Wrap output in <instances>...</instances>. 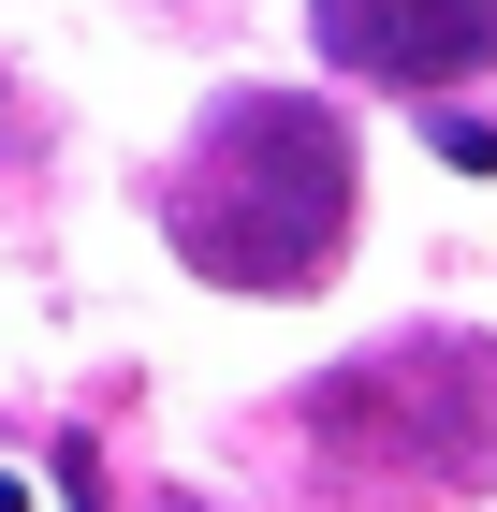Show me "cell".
I'll return each instance as SVG.
<instances>
[{
    "mask_svg": "<svg viewBox=\"0 0 497 512\" xmlns=\"http://www.w3.org/2000/svg\"><path fill=\"white\" fill-rule=\"evenodd\" d=\"M0 512H30V483H0Z\"/></svg>",
    "mask_w": 497,
    "mask_h": 512,
    "instance_id": "obj_4",
    "label": "cell"
},
{
    "mask_svg": "<svg viewBox=\"0 0 497 512\" xmlns=\"http://www.w3.org/2000/svg\"><path fill=\"white\" fill-rule=\"evenodd\" d=\"M483 366H497V352H468V337H410V352L351 366V381L322 395V439L381 454V469H454V483H483V469H497V395L454 410Z\"/></svg>",
    "mask_w": 497,
    "mask_h": 512,
    "instance_id": "obj_2",
    "label": "cell"
},
{
    "mask_svg": "<svg viewBox=\"0 0 497 512\" xmlns=\"http://www.w3.org/2000/svg\"><path fill=\"white\" fill-rule=\"evenodd\" d=\"M322 30V74L366 88H468L497 59V0H307Z\"/></svg>",
    "mask_w": 497,
    "mask_h": 512,
    "instance_id": "obj_3",
    "label": "cell"
},
{
    "mask_svg": "<svg viewBox=\"0 0 497 512\" xmlns=\"http://www.w3.org/2000/svg\"><path fill=\"white\" fill-rule=\"evenodd\" d=\"M351 205H366V161H351L337 103L322 88H234L176 161L161 235L220 293H322L351 264Z\"/></svg>",
    "mask_w": 497,
    "mask_h": 512,
    "instance_id": "obj_1",
    "label": "cell"
}]
</instances>
